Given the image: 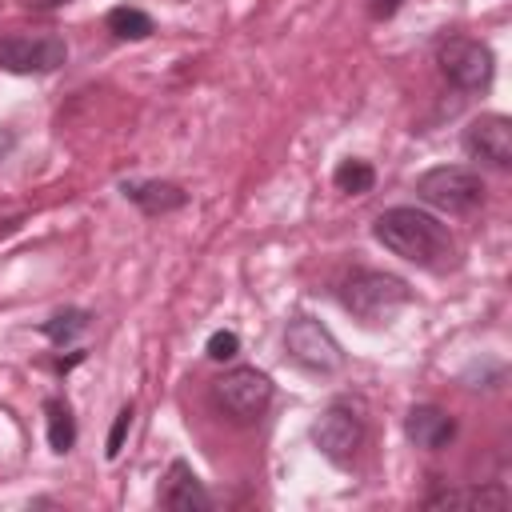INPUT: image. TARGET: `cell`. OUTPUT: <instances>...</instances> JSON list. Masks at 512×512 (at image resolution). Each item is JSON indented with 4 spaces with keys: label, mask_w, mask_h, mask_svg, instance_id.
Masks as SVG:
<instances>
[{
    "label": "cell",
    "mask_w": 512,
    "mask_h": 512,
    "mask_svg": "<svg viewBox=\"0 0 512 512\" xmlns=\"http://www.w3.org/2000/svg\"><path fill=\"white\" fill-rule=\"evenodd\" d=\"M64 60H68L64 36H52V32H40V36L8 32V36H0V68L12 72V76H44V72H56Z\"/></svg>",
    "instance_id": "obj_7"
},
{
    "label": "cell",
    "mask_w": 512,
    "mask_h": 512,
    "mask_svg": "<svg viewBox=\"0 0 512 512\" xmlns=\"http://www.w3.org/2000/svg\"><path fill=\"white\" fill-rule=\"evenodd\" d=\"M416 200H424L436 212L464 216V212L484 204V180L476 168L440 164V168H428L424 176H416Z\"/></svg>",
    "instance_id": "obj_3"
},
{
    "label": "cell",
    "mask_w": 512,
    "mask_h": 512,
    "mask_svg": "<svg viewBox=\"0 0 512 512\" xmlns=\"http://www.w3.org/2000/svg\"><path fill=\"white\" fill-rule=\"evenodd\" d=\"M284 352L296 368H304L312 376H332L336 368H344L340 340L316 316H304V312L284 324Z\"/></svg>",
    "instance_id": "obj_4"
},
{
    "label": "cell",
    "mask_w": 512,
    "mask_h": 512,
    "mask_svg": "<svg viewBox=\"0 0 512 512\" xmlns=\"http://www.w3.org/2000/svg\"><path fill=\"white\" fill-rule=\"evenodd\" d=\"M404 436L412 448H424V452H440L452 444L456 436V420L440 408V404H412L408 416H404Z\"/></svg>",
    "instance_id": "obj_11"
},
{
    "label": "cell",
    "mask_w": 512,
    "mask_h": 512,
    "mask_svg": "<svg viewBox=\"0 0 512 512\" xmlns=\"http://www.w3.org/2000/svg\"><path fill=\"white\" fill-rule=\"evenodd\" d=\"M120 196L132 200L144 216H168L188 204V192L172 180H120Z\"/></svg>",
    "instance_id": "obj_12"
},
{
    "label": "cell",
    "mask_w": 512,
    "mask_h": 512,
    "mask_svg": "<svg viewBox=\"0 0 512 512\" xmlns=\"http://www.w3.org/2000/svg\"><path fill=\"white\" fill-rule=\"evenodd\" d=\"M336 300L364 324H388L408 300H412V288L392 276V272H376V268H356L340 280L336 288Z\"/></svg>",
    "instance_id": "obj_2"
},
{
    "label": "cell",
    "mask_w": 512,
    "mask_h": 512,
    "mask_svg": "<svg viewBox=\"0 0 512 512\" xmlns=\"http://www.w3.org/2000/svg\"><path fill=\"white\" fill-rule=\"evenodd\" d=\"M332 184H336L344 196H364V192H372V184H376V168H372L368 160L348 156V160H340V164H336Z\"/></svg>",
    "instance_id": "obj_17"
},
{
    "label": "cell",
    "mask_w": 512,
    "mask_h": 512,
    "mask_svg": "<svg viewBox=\"0 0 512 512\" xmlns=\"http://www.w3.org/2000/svg\"><path fill=\"white\" fill-rule=\"evenodd\" d=\"M372 236L400 260L416 264V268H444L456 256V240L448 232V224H440V216L416 208V204H396L384 208L372 224Z\"/></svg>",
    "instance_id": "obj_1"
},
{
    "label": "cell",
    "mask_w": 512,
    "mask_h": 512,
    "mask_svg": "<svg viewBox=\"0 0 512 512\" xmlns=\"http://www.w3.org/2000/svg\"><path fill=\"white\" fill-rule=\"evenodd\" d=\"M276 396V384L268 372L260 368H228L216 384H212V400L220 404L224 416H232L236 424H256L268 404Z\"/></svg>",
    "instance_id": "obj_5"
},
{
    "label": "cell",
    "mask_w": 512,
    "mask_h": 512,
    "mask_svg": "<svg viewBox=\"0 0 512 512\" xmlns=\"http://www.w3.org/2000/svg\"><path fill=\"white\" fill-rule=\"evenodd\" d=\"M400 4H404V0H372L368 12H372V20H388V16L400 12Z\"/></svg>",
    "instance_id": "obj_20"
},
{
    "label": "cell",
    "mask_w": 512,
    "mask_h": 512,
    "mask_svg": "<svg viewBox=\"0 0 512 512\" xmlns=\"http://www.w3.org/2000/svg\"><path fill=\"white\" fill-rule=\"evenodd\" d=\"M460 148L468 160L484 164V168H512V120L504 112H484L476 120H468Z\"/></svg>",
    "instance_id": "obj_9"
},
{
    "label": "cell",
    "mask_w": 512,
    "mask_h": 512,
    "mask_svg": "<svg viewBox=\"0 0 512 512\" xmlns=\"http://www.w3.org/2000/svg\"><path fill=\"white\" fill-rule=\"evenodd\" d=\"M160 508H172V512H208L212 508V496L188 460L168 464L164 484H160Z\"/></svg>",
    "instance_id": "obj_10"
},
{
    "label": "cell",
    "mask_w": 512,
    "mask_h": 512,
    "mask_svg": "<svg viewBox=\"0 0 512 512\" xmlns=\"http://www.w3.org/2000/svg\"><path fill=\"white\" fill-rule=\"evenodd\" d=\"M132 420H136V408H132V404H124V408L116 412L112 428H108V440H104V456H108V460H116V456L124 452V436H128Z\"/></svg>",
    "instance_id": "obj_19"
},
{
    "label": "cell",
    "mask_w": 512,
    "mask_h": 512,
    "mask_svg": "<svg viewBox=\"0 0 512 512\" xmlns=\"http://www.w3.org/2000/svg\"><path fill=\"white\" fill-rule=\"evenodd\" d=\"M80 360H84V348H72V356H60V360H56V372H68V368L80 364Z\"/></svg>",
    "instance_id": "obj_21"
},
{
    "label": "cell",
    "mask_w": 512,
    "mask_h": 512,
    "mask_svg": "<svg viewBox=\"0 0 512 512\" xmlns=\"http://www.w3.org/2000/svg\"><path fill=\"white\" fill-rule=\"evenodd\" d=\"M104 28H108L116 40H148V36L156 32L152 16H148L144 8H132V4L112 8V12L104 16Z\"/></svg>",
    "instance_id": "obj_16"
},
{
    "label": "cell",
    "mask_w": 512,
    "mask_h": 512,
    "mask_svg": "<svg viewBox=\"0 0 512 512\" xmlns=\"http://www.w3.org/2000/svg\"><path fill=\"white\" fill-rule=\"evenodd\" d=\"M360 440H364V420H360V412H356L352 404H344V400L328 404V408L316 416V424H312V444L320 448L324 460H332V464H340V468L356 456Z\"/></svg>",
    "instance_id": "obj_8"
},
{
    "label": "cell",
    "mask_w": 512,
    "mask_h": 512,
    "mask_svg": "<svg viewBox=\"0 0 512 512\" xmlns=\"http://www.w3.org/2000/svg\"><path fill=\"white\" fill-rule=\"evenodd\" d=\"M424 508H508V492L496 484H472V488H444L424 500Z\"/></svg>",
    "instance_id": "obj_13"
},
{
    "label": "cell",
    "mask_w": 512,
    "mask_h": 512,
    "mask_svg": "<svg viewBox=\"0 0 512 512\" xmlns=\"http://www.w3.org/2000/svg\"><path fill=\"white\" fill-rule=\"evenodd\" d=\"M44 432H48V448L52 452H72L76 444V416H72V404L64 396H48L44 400Z\"/></svg>",
    "instance_id": "obj_14"
},
{
    "label": "cell",
    "mask_w": 512,
    "mask_h": 512,
    "mask_svg": "<svg viewBox=\"0 0 512 512\" xmlns=\"http://www.w3.org/2000/svg\"><path fill=\"white\" fill-rule=\"evenodd\" d=\"M88 328H92V312H88V308H60V312H52V316L40 324V336H48L56 348H68V344H76Z\"/></svg>",
    "instance_id": "obj_15"
},
{
    "label": "cell",
    "mask_w": 512,
    "mask_h": 512,
    "mask_svg": "<svg viewBox=\"0 0 512 512\" xmlns=\"http://www.w3.org/2000/svg\"><path fill=\"white\" fill-rule=\"evenodd\" d=\"M204 352H208V360H216V364H224V360H236V356H240V336H236L232 328H216V332L208 336Z\"/></svg>",
    "instance_id": "obj_18"
},
{
    "label": "cell",
    "mask_w": 512,
    "mask_h": 512,
    "mask_svg": "<svg viewBox=\"0 0 512 512\" xmlns=\"http://www.w3.org/2000/svg\"><path fill=\"white\" fill-rule=\"evenodd\" d=\"M36 8H60V4H68V0H32Z\"/></svg>",
    "instance_id": "obj_22"
},
{
    "label": "cell",
    "mask_w": 512,
    "mask_h": 512,
    "mask_svg": "<svg viewBox=\"0 0 512 512\" xmlns=\"http://www.w3.org/2000/svg\"><path fill=\"white\" fill-rule=\"evenodd\" d=\"M436 64L444 72L448 84H456L460 92H488L492 76H496V56L484 40L472 36H448L436 52Z\"/></svg>",
    "instance_id": "obj_6"
}]
</instances>
